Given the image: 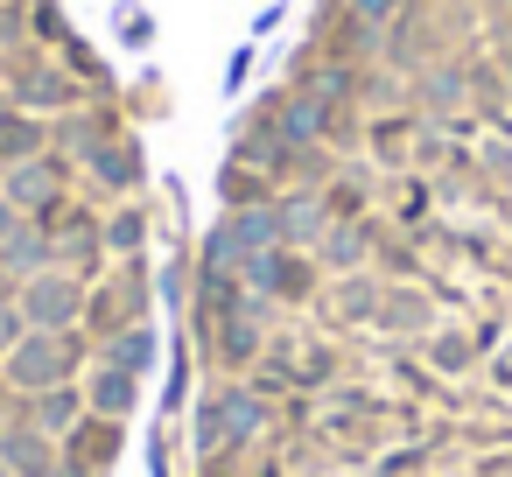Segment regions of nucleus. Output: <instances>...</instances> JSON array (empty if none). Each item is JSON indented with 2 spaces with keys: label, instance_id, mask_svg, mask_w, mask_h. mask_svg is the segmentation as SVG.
I'll return each mask as SVG.
<instances>
[{
  "label": "nucleus",
  "instance_id": "7ed1b4c3",
  "mask_svg": "<svg viewBox=\"0 0 512 477\" xmlns=\"http://www.w3.org/2000/svg\"><path fill=\"white\" fill-rule=\"evenodd\" d=\"M22 414H29L43 435H57V442H64L92 407H85V386H78V379H64V386H36V393H22Z\"/></svg>",
  "mask_w": 512,
  "mask_h": 477
},
{
  "label": "nucleus",
  "instance_id": "6e6552de",
  "mask_svg": "<svg viewBox=\"0 0 512 477\" xmlns=\"http://www.w3.org/2000/svg\"><path fill=\"white\" fill-rule=\"evenodd\" d=\"M50 477H99V470H85V463H71V456H64V463H57Z\"/></svg>",
  "mask_w": 512,
  "mask_h": 477
},
{
  "label": "nucleus",
  "instance_id": "39448f33",
  "mask_svg": "<svg viewBox=\"0 0 512 477\" xmlns=\"http://www.w3.org/2000/svg\"><path fill=\"white\" fill-rule=\"evenodd\" d=\"M78 386H85V407L106 414V421H127V414L141 407V372H120V365H99V358H92V372H85Z\"/></svg>",
  "mask_w": 512,
  "mask_h": 477
},
{
  "label": "nucleus",
  "instance_id": "f03ea898",
  "mask_svg": "<svg viewBox=\"0 0 512 477\" xmlns=\"http://www.w3.org/2000/svg\"><path fill=\"white\" fill-rule=\"evenodd\" d=\"M0 463H8L15 477H50V470L64 463V449H57V435H43L29 414H8V421H0Z\"/></svg>",
  "mask_w": 512,
  "mask_h": 477
},
{
  "label": "nucleus",
  "instance_id": "20e7f679",
  "mask_svg": "<svg viewBox=\"0 0 512 477\" xmlns=\"http://www.w3.org/2000/svg\"><path fill=\"white\" fill-rule=\"evenodd\" d=\"M120 442H127V421H106V414H85V421H78V428H71V435H64L57 449H64L71 463H85V470H99V477H106V470L120 463Z\"/></svg>",
  "mask_w": 512,
  "mask_h": 477
},
{
  "label": "nucleus",
  "instance_id": "f257e3e1",
  "mask_svg": "<svg viewBox=\"0 0 512 477\" xmlns=\"http://www.w3.org/2000/svg\"><path fill=\"white\" fill-rule=\"evenodd\" d=\"M267 435H281V400L253 393L246 379L211 372V386L197 400V456L204 463H232V456L260 449Z\"/></svg>",
  "mask_w": 512,
  "mask_h": 477
},
{
  "label": "nucleus",
  "instance_id": "423d86ee",
  "mask_svg": "<svg viewBox=\"0 0 512 477\" xmlns=\"http://www.w3.org/2000/svg\"><path fill=\"white\" fill-rule=\"evenodd\" d=\"M99 365L148 372V365H155V316H148V323H127V330H113V337H99Z\"/></svg>",
  "mask_w": 512,
  "mask_h": 477
},
{
  "label": "nucleus",
  "instance_id": "0eeeda50",
  "mask_svg": "<svg viewBox=\"0 0 512 477\" xmlns=\"http://www.w3.org/2000/svg\"><path fill=\"white\" fill-rule=\"evenodd\" d=\"M29 337V316H22V295H0V358Z\"/></svg>",
  "mask_w": 512,
  "mask_h": 477
}]
</instances>
